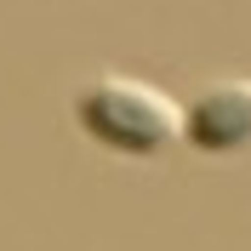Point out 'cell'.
I'll return each mask as SVG.
<instances>
[{
	"mask_svg": "<svg viewBox=\"0 0 251 251\" xmlns=\"http://www.w3.org/2000/svg\"><path fill=\"white\" fill-rule=\"evenodd\" d=\"M183 149L217 166L251 154V75H223L194 92L183 109Z\"/></svg>",
	"mask_w": 251,
	"mask_h": 251,
	"instance_id": "obj_2",
	"label": "cell"
},
{
	"mask_svg": "<svg viewBox=\"0 0 251 251\" xmlns=\"http://www.w3.org/2000/svg\"><path fill=\"white\" fill-rule=\"evenodd\" d=\"M69 114H75L80 137L120 166H160L183 143V109L160 86L120 75V69L80 80L69 97Z\"/></svg>",
	"mask_w": 251,
	"mask_h": 251,
	"instance_id": "obj_1",
	"label": "cell"
}]
</instances>
